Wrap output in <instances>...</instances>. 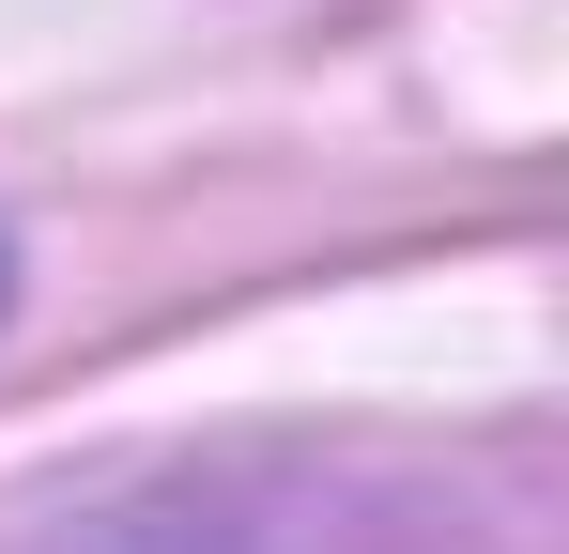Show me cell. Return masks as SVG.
I'll list each match as a JSON object with an SVG mask.
<instances>
[{
	"instance_id": "1",
	"label": "cell",
	"mask_w": 569,
	"mask_h": 554,
	"mask_svg": "<svg viewBox=\"0 0 569 554\" xmlns=\"http://www.w3.org/2000/svg\"><path fill=\"white\" fill-rule=\"evenodd\" d=\"M0 293H16V263H0Z\"/></svg>"
}]
</instances>
